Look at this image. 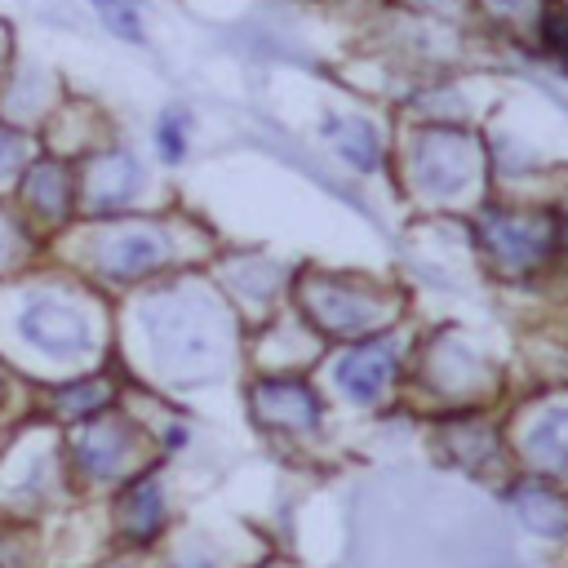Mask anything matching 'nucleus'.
<instances>
[{
	"mask_svg": "<svg viewBox=\"0 0 568 568\" xmlns=\"http://www.w3.org/2000/svg\"><path fill=\"white\" fill-rule=\"evenodd\" d=\"M18 333L27 346L44 351L49 359H80L93 351V324L89 315L67 302V297H53V293H36L22 302L18 311Z\"/></svg>",
	"mask_w": 568,
	"mask_h": 568,
	"instance_id": "4",
	"label": "nucleus"
},
{
	"mask_svg": "<svg viewBox=\"0 0 568 568\" xmlns=\"http://www.w3.org/2000/svg\"><path fill=\"white\" fill-rule=\"evenodd\" d=\"M541 44L559 62H568V9L564 4H546V13H541Z\"/></svg>",
	"mask_w": 568,
	"mask_h": 568,
	"instance_id": "19",
	"label": "nucleus"
},
{
	"mask_svg": "<svg viewBox=\"0 0 568 568\" xmlns=\"http://www.w3.org/2000/svg\"><path fill=\"white\" fill-rule=\"evenodd\" d=\"M22 164H27V146H22V133H13V129H0V191L22 173Z\"/></svg>",
	"mask_w": 568,
	"mask_h": 568,
	"instance_id": "20",
	"label": "nucleus"
},
{
	"mask_svg": "<svg viewBox=\"0 0 568 568\" xmlns=\"http://www.w3.org/2000/svg\"><path fill=\"white\" fill-rule=\"evenodd\" d=\"M333 377L351 399L373 404L386 390V382L395 377V346L390 342H364V346H355L337 359Z\"/></svg>",
	"mask_w": 568,
	"mask_h": 568,
	"instance_id": "11",
	"label": "nucleus"
},
{
	"mask_svg": "<svg viewBox=\"0 0 568 568\" xmlns=\"http://www.w3.org/2000/svg\"><path fill=\"white\" fill-rule=\"evenodd\" d=\"M146 337L169 373H209L217 359L213 320L191 297L178 293H164L146 306Z\"/></svg>",
	"mask_w": 568,
	"mask_h": 568,
	"instance_id": "1",
	"label": "nucleus"
},
{
	"mask_svg": "<svg viewBox=\"0 0 568 568\" xmlns=\"http://www.w3.org/2000/svg\"><path fill=\"white\" fill-rule=\"evenodd\" d=\"M142 457V435L124 417H89L71 439V462L93 484L124 479Z\"/></svg>",
	"mask_w": 568,
	"mask_h": 568,
	"instance_id": "6",
	"label": "nucleus"
},
{
	"mask_svg": "<svg viewBox=\"0 0 568 568\" xmlns=\"http://www.w3.org/2000/svg\"><path fill=\"white\" fill-rule=\"evenodd\" d=\"M297 302H302L306 320L333 337H364V333L382 328L390 315V302L382 293L351 284V280H328V275L306 280L297 288Z\"/></svg>",
	"mask_w": 568,
	"mask_h": 568,
	"instance_id": "2",
	"label": "nucleus"
},
{
	"mask_svg": "<svg viewBox=\"0 0 568 568\" xmlns=\"http://www.w3.org/2000/svg\"><path fill=\"white\" fill-rule=\"evenodd\" d=\"M328 129V138H333V146L355 164V169H373L377 164V155H382V146H377V133H373V124H364V120H328L324 124Z\"/></svg>",
	"mask_w": 568,
	"mask_h": 568,
	"instance_id": "16",
	"label": "nucleus"
},
{
	"mask_svg": "<svg viewBox=\"0 0 568 568\" xmlns=\"http://www.w3.org/2000/svg\"><path fill=\"white\" fill-rule=\"evenodd\" d=\"M111 382L106 377H84V382H75V386H62L58 395H53V408L62 413V417H71V422H89V417H102V408L111 404Z\"/></svg>",
	"mask_w": 568,
	"mask_h": 568,
	"instance_id": "15",
	"label": "nucleus"
},
{
	"mask_svg": "<svg viewBox=\"0 0 568 568\" xmlns=\"http://www.w3.org/2000/svg\"><path fill=\"white\" fill-rule=\"evenodd\" d=\"M9 399V377H4V368H0V404Z\"/></svg>",
	"mask_w": 568,
	"mask_h": 568,
	"instance_id": "23",
	"label": "nucleus"
},
{
	"mask_svg": "<svg viewBox=\"0 0 568 568\" xmlns=\"http://www.w3.org/2000/svg\"><path fill=\"white\" fill-rule=\"evenodd\" d=\"M253 413L266 426H288V430H311L320 426V404L302 382H284V377H266L253 386Z\"/></svg>",
	"mask_w": 568,
	"mask_h": 568,
	"instance_id": "10",
	"label": "nucleus"
},
{
	"mask_svg": "<svg viewBox=\"0 0 568 568\" xmlns=\"http://www.w3.org/2000/svg\"><path fill=\"white\" fill-rule=\"evenodd\" d=\"M524 453L546 470H568V404H550L532 417Z\"/></svg>",
	"mask_w": 568,
	"mask_h": 568,
	"instance_id": "13",
	"label": "nucleus"
},
{
	"mask_svg": "<svg viewBox=\"0 0 568 568\" xmlns=\"http://www.w3.org/2000/svg\"><path fill=\"white\" fill-rule=\"evenodd\" d=\"M173 568H217V564H213L204 550H195V546H191V550H182V555L173 559Z\"/></svg>",
	"mask_w": 568,
	"mask_h": 568,
	"instance_id": "22",
	"label": "nucleus"
},
{
	"mask_svg": "<svg viewBox=\"0 0 568 568\" xmlns=\"http://www.w3.org/2000/svg\"><path fill=\"white\" fill-rule=\"evenodd\" d=\"M559 244H564V253H568V217H564V226H559Z\"/></svg>",
	"mask_w": 568,
	"mask_h": 568,
	"instance_id": "24",
	"label": "nucleus"
},
{
	"mask_svg": "<svg viewBox=\"0 0 568 568\" xmlns=\"http://www.w3.org/2000/svg\"><path fill=\"white\" fill-rule=\"evenodd\" d=\"M93 9L102 13V22H106L120 40H142V18H138L133 0H93Z\"/></svg>",
	"mask_w": 568,
	"mask_h": 568,
	"instance_id": "17",
	"label": "nucleus"
},
{
	"mask_svg": "<svg viewBox=\"0 0 568 568\" xmlns=\"http://www.w3.org/2000/svg\"><path fill=\"white\" fill-rule=\"evenodd\" d=\"M115 528H120L124 541H138V546L151 541L164 528V488H160L155 475H142V479H133L120 493V501H115Z\"/></svg>",
	"mask_w": 568,
	"mask_h": 568,
	"instance_id": "12",
	"label": "nucleus"
},
{
	"mask_svg": "<svg viewBox=\"0 0 568 568\" xmlns=\"http://www.w3.org/2000/svg\"><path fill=\"white\" fill-rule=\"evenodd\" d=\"M22 209L31 222H44V226H58L71 217L75 200H80V186H75V173L62 164V160H36L22 169Z\"/></svg>",
	"mask_w": 568,
	"mask_h": 568,
	"instance_id": "9",
	"label": "nucleus"
},
{
	"mask_svg": "<svg viewBox=\"0 0 568 568\" xmlns=\"http://www.w3.org/2000/svg\"><path fill=\"white\" fill-rule=\"evenodd\" d=\"M169 235L151 222H120L93 240V271L111 284H133L169 262Z\"/></svg>",
	"mask_w": 568,
	"mask_h": 568,
	"instance_id": "5",
	"label": "nucleus"
},
{
	"mask_svg": "<svg viewBox=\"0 0 568 568\" xmlns=\"http://www.w3.org/2000/svg\"><path fill=\"white\" fill-rule=\"evenodd\" d=\"M75 186H80V204L93 217H111L138 195L142 169H138V160L129 151H102V155L89 160V169H84V178Z\"/></svg>",
	"mask_w": 568,
	"mask_h": 568,
	"instance_id": "8",
	"label": "nucleus"
},
{
	"mask_svg": "<svg viewBox=\"0 0 568 568\" xmlns=\"http://www.w3.org/2000/svg\"><path fill=\"white\" fill-rule=\"evenodd\" d=\"M106 568H129V564H106Z\"/></svg>",
	"mask_w": 568,
	"mask_h": 568,
	"instance_id": "25",
	"label": "nucleus"
},
{
	"mask_svg": "<svg viewBox=\"0 0 568 568\" xmlns=\"http://www.w3.org/2000/svg\"><path fill=\"white\" fill-rule=\"evenodd\" d=\"M22 248H27V231H22V222H18L13 213L0 209V266L13 262V257H22Z\"/></svg>",
	"mask_w": 568,
	"mask_h": 568,
	"instance_id": "21",
	"label": "nucleus"
},
{
	"mask_svg": "<svg viewBox=\"0 0 568 568\" xmlns=\"http://www.w3.org/2000/svg\"><path fill=\"white\" fill-rule=\"evenodd\" d=\"M413 173L430 195H457L479 173V146L462 129H426L413 151Z\"/></svg>",
	"mask_w": 568,
	"mask_h": 568,
	"instance_id": "7",
	"label": "nucleus"
},
{
	"mask_svg": "<svg viewBox=\"0 0 568 568\" xmlns=\"http://www.w3.org/2000/svg\"><path fill=\"white\" fill-rule=\"evenodd\" d=\"M155 142H160L164 160H182V151H186V115L182 111H164L160 124H155Z\"/></svg>",
	"mask_w": 568,
	"mask_h": 568,
	"instance_id": "18",
	"label": "nucleus"
},
{
	"mask_svg": "<svg viewBox=\"0 0 568 568\" xmlns=\"http://www.w3.org/2000/svg\"><path fill=\"white\" fill-rule=\"evenodd\" d=\"M515 506L537 532H546V537H564L568 532V501L559 493H550L541 484H519L515 488Z\"/></svg>",
	"mask_w": 568,
	"mask_h": 568,
	"instance_id": "14",
	"label": "nucleus"
},
{
	"mask_svg": "<svg viewBox=\"0 0 568 568\" xmlns=\"http://www.w3.org/2000/svg\"><path fill=\"white\" fill-rule=\"evenodd\" d=\"M0 75H4V58H0Z\"/></svg>",
	"mask_w": 568,
	"mask_h": 568,
	"instance_id": "26",
	"label": "nucleus"
},
{
	"mask_svg": "<svg viewBox=\"0 0 568 568\" xmlns=\"http://www.w3.org/2000/svg\"><path fill=\"white\" fill-rule=\"evenodd\" d=\"M479 244L501 271L524 275L559 248V222L550 213H488L479 222Z\"/></svg>",
	"mask_w": 568,
	"mask_h": 568,
	"instance_id": "3",
	"label": "nucleus"
}]
</instances>
